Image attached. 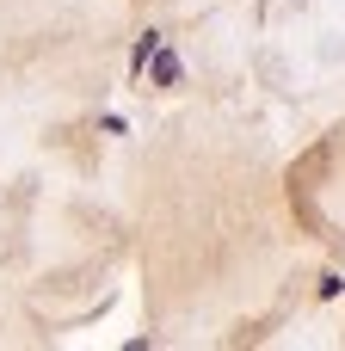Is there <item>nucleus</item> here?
<instances>
[{"instance_id": "f257e3e1", "label": "nucleus", "mask_w": 345, "mask_h": 351, "mask_svg": "<svg viewBox=\"0 0 345 351\" xmlns=\"http://www.w3.org/2000/svg\"><path fill=\"white\" fill-rule=\"evenodd\" d=\"M148 62H154V80H160V86H179V74H185V68H179V56H173V49H154Z\"/></svg>"}]
</instances>
